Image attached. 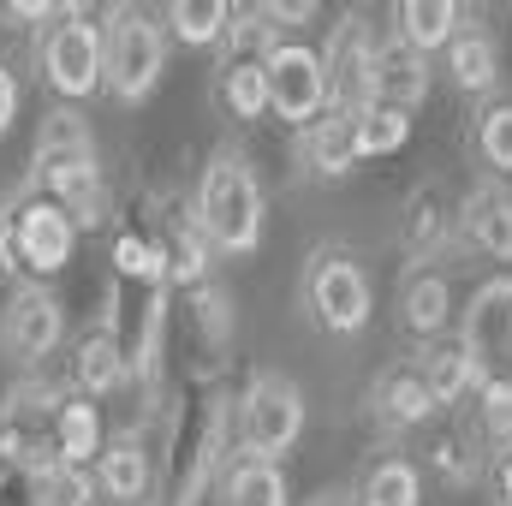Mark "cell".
<instances>
[{"label":"cell","mask_w":512,"mask_h":506,"mask_svg":"<svg viewBox=\"0 0 512 506\" xmlns=\"http://www.w3.org/2000/svg\"><path fill=\"white\" fill-rule=\"evenodd\" d=\"M30 197L60 203L78 227L102 221V161H96V137L78 108H54L36 126L30 149Z\"/></svg>","instance_id":"1"},{"label":"cell","mask_w":512,"mask_h":506,"mask_svg":"<svg viewBox=\"0 0 512 506\" xmlns=\"http://www.w3.org/2000/svg\"><path fill=\"white\" fill-rule=\"evenodd\" d=\"M203 239L215 256H251L268 227V191L256 179V167L239 149H215L209 167L197 173V203H191Z\"/></svg>","instance_id":"2"},{"label":"cell","mask_w":512,"mask_h":506,"mask_svg":"<svg viewBox=\"0 0 512 506\" xmlns=\"http://www.w3.org/2000/svg\"><path fill=\"white\" fill-rule=\"evenodd\" d=\"M233 429H239V453L280 465L304 441V393H298V381L286 370H251L245 393H239V411H233Z\"/></svg>","instance_id":"3"},{"label":"cell","mask_w":512,"mask_h":506,"mask_svg":"<svg viewBox=\"0 0 512 506\" xmlns=\"http://www.w3.org/2000/svg\"><path fill=\"white\" fill-rule=\"evenodd\" d=\"M102 48H108V96L114 102H149V90L167 72V24L149 18L143 6H114L102 18Z\"/></svg>","instance_id":"4"},{"label":"cell","mask_w":512,"mask_h":506,"mask_svg":"<svg viewBox=\"0 0 512 506\" xmlns=\"http://www.w3.org/2000/svg\"><path fill=\"white\" fill-rule=\"evenodd\" d=\"M36 60H42V78L54 84V96L78 102V96H96L108 84V48H102V24L84 12V6H60V18L42 30L36 42Z\"/></svg>","instance_id":"5"},{"label":"cell","mask_w":512,"mask_h":506,"mask_svg":"<svg viewBox=\"0 0 512 506\" xmlns=\"http://www.w3.org/2000/svg\"><path fill=\"white\" fill-rule=\"evenodd\" d=\"M304 298H310V316H316L328 334H364L370 316H376L370 268L352 251H334V245L304 262Z\"/></svg>","instance_id":"6"},{"label":"cell","mask_w":512,"mask_h":506,"mask_svg":"<svg viewBox=\"0 0 512 506\" xmlns=\"http://www.w3.org/2000/svg\"><path fill=\"white\" fill-rule=\"evenodd\" d=\"M60 340H66V310H60V298H54L48 286H36V280L12 286V298H6V310H0V358H6L12 370H36V364H48V358L60 352Z\"/></svg>","instance_id":"7"},{"label":"cell","mask_w":512,"mask_h":506,"mask_svg":"<svg viewBox=\"0 0 512 506\" xmlns=\"http://www.w3.org/2000/svg\"><path fill=\"white\" fill-rule=\"evenodd\" d=\"M66 393H42L36 381L12 387L6 411H0V459L18 465L24 477L60 465V441H54V411H60Z\"/></svg>","instance_id":"8"},{"label":"cell","mask_w":512,"mask_h":506,"mask_svg":"<svg viewBox=\"0 0 512 506\" xmlns=\"http://www.w3.org/2000/svg\"><path fill=\"white\" fill-rule=\"evenodd\" d=\"M268 114H280L286 126H316L334 96H328V72H322V54L304 48V42H280L268 60Z\"/></svg>","instance_id":"9"},{"label":"cell","mask_w":512,"mask_h":506,"mask_svg":"<svg viewBox=\"0 0 512 506\" xmlns=\"http://www.w3.org/2000/svg\"><path fill=\"white\" fill-rule=\"evenodd\" d=\"M72 256H78V221H72L60 203L24 197V203L12 209V262H18V268H30L36 280H48V274H60Z\"/></svg>","instance_id":"10"},{"label":"cell","mask_w":512,"mask_h":506,"mask_svg":"<svg viewBox=\"0 0 512 506\" xmlns=\"http://www.w3.org/2000/svg\"><path fill=\"white\" fill-rule=\"evenodd\" d=\"M429 96V54L405 48L399 36L393 42H376L370 54V78H364V102H387V108H423Z\"/></svg>","instance_id":"11"},{"label":"cell","mask_w":512,"mask_h":506,"mask_svg":"<svg viewBox=\"0 0 512 506\" xmlns=\"http://www.w3.org/2000/svg\"><path fill=\"white\" fill-rule=\"evenodd\" d=\"M322 54V72H328V96H334V108L340 102H364V78H370V54H376V36H370V18H358V12H346L334 30H328V48H316Z\"/></svg>","instance_id":"12"},{"label":"cell","mask_w":512,"mask_h":506,"mask_svg":"<svg viewBox=\"0 0 512 506\" xmlns=\"http://www.w3.org/2000/svg\"><path fill=\"white\" fill-rule=\"evenodd\" d=\"M423 381H429V393H435V405H459L465 393H477V381H483V352L465 340V334H435L429 346H423Z\"/></svg>","instance_id":"13"},{"label":"cell","mask_w":512,"mask_h":506,"mask_svg":"<svg viewBox=\"0 0 512 506\" xmlns=\"http://www.w3.org/2000/svg\"><path fill=\"white\" fill-rule=\"evenodd\" d=\"M370 411H376L382 429H417L441 405H435V393H429V381H423L417 364H387L376 376V387H370Z\"/></svg>","instance_id":"14"},{"label":"cell","mask_w":512,"mask_h":506,"mask_svg":"<svg viewBox=\"0 0 512 506\" xmlns=\"http://www.w3.org/2000/svg\"><path fill=\"white\" fill-rule=\"evenodd\" d=\"M459 239H465V251L489 256V262H512V197L501 185H483V191L465 197Z\"/></svg>","instance_id":"15"},{"label":"cell","mask_w":512,"mask_h":506,"mask_svg":"<svg viewBox=\"0 0 512 506\" xmlns=\"http://www.w3.org/2000/svg\"><path fill=\"white\" fill-rule=\"evenodd\" d=\"M149 483H155V459H149V447H143L137 435H120V441L102 447V459H96V489H102L108 506H137L149 495Z\"/></svg>","instance_id":"16"},{"label":"cell","mask_w":512,"mask_h":506,"mask_svg":"<svg viewBox=\"0 0 512 506\" xmlns=\"http://www.w3.org/2000/svg\"><path fill=\"white\" fill-rule=\"evenodd\" d=\"M131 376V358H126V340L114 328H96L78 340V358H72V381L84 399H108L114 387H126Z\"/></svg>","instance_id":"17"},{"label":"cell","mask_w":512,"mask_h":506,"mask_svg":"<svg viewBox=\"0 0 512 506\" xmlns=\"http://www.w3.org/2000/svg\"><path fill=\"white\" fill-rule=\"evenodd\" d=\"M298 161L322 179H346L358 167V149H352V114L346 108H328L316 126H304L298 137Z\"/></svg>","instance_id":"18"},{"label":"cell","mask_w":512,"mask_h":506,"mask_svg":"<svg viewBox=\"0 0 512 506\" xmlns=\"http://www.w3.org/2000/svg\"><path fill=\"white\" fill-rule=\"evenodd\" d=\"M215 506H292L286 471H280L274 459H251V453H239V459L221 471Z\"/></svg>","instance_id":"19"},{"label":"cell","mask_w":512,"mask_h":506,"mask_svg":"<svg viewBox=\"0 0 512 506\" xmlns=\"http://www.w3.org/2000/svg\"><path fill=\"white\" fill-rule=\"evenodd\" d=\"M447 78H453L459 90H471V96L495 90V78H501V48H495V36H489L483 24H459V36L447 42Z\"/></svg>","instance_id":"20"},{"label":"cell","mask_w":512,"mask_h":506,"mask_svg":"<svg viewBox=\"0 0 512 506\" xmlns=\"http://www.w3.org/2000/svg\"><path fill=\"white\" fill-rule=\"evenodd\" d=\"M447 316H453V286H447V274H441V268H417L411 286L399 292V322H405L411 334L435 340V334H447Z\"/></svg>","instance_id":"21"},{"label":"cell","mask_w":512,"mask_h":506,"mask_svg":"<svg viewBox=\"0 0 512 506\" xmlns=\"http://www.w3.org/2000/svg\"><path fill=\"white\" fill-rule=\"evenodd\" d=\"M54 441H60V459L66 465H96L102 459V411H96V399H84V393H66L60 399V411H54Z\"/></svg>","instance_id":"22"},{"label":"cell","mask_w":512,"mask_h":506,"mask_svg":"<svg viewBox=\"0 0 512 506\" xmlns=\"http://www.w3.org/2000/svg\"><path fill=\"white\" fill-rule=\"evenodd\" d=\"M352 114V149L358 161H382V155H399L411 143V114L405 108H387V102H358L346 108Z\"/></svg>","instance_id":"23"},{"label":"cell","mask_w":512,"mask_h":506,"mask_svg":"<svg viewBox=\"0 0 512 506\" xmlns=\"http://www.w3.org/2000/svg\"><path fill=\"white\" fill-rule=\"evenodd\" d=\"M459 6L453 0H405L399 12H393V30H399V42L405 48H417V54H429V48H447L453 36H459Z\"/></svg>","instance_id":"24"},{"label":"cell","mask_w":512,"mask_h":506,"mask_svg":"<svg viewBox=\"0 0 512 506\" xmlns=\"http://www.w3.org/2000/svg\"><path fill=\"white\" fill-rule=\"evenodd\" d=\"M358 506H423V471L405 453H387V459H376L364 471Z\"/></svg>","instance_id":"25"},{"label":"cell","mask_w":512,"mask_h":506,"mask_svg":"<svg viewBox=\"0 0 512 506\" xmlns=\"http://www.w3.org/2000/svg\"><path fill=\"white\" fill-rule=\"evenodd\" d=\"M399 239H405V256L411 262H423V256H435L447 245V203L423 185V191H411V203H405V215H399Z\"/></svg>","instance_id":"26"},{"label":"cell","mask_w":512,"mask_h":506,"mask_svg":"<svg viewBox=\"0 0 512 506\" xmlns=\"http://www.w3.org/2000/svg\"><path fill=\"white\" fill-rule=\"evenodd\" d=\"M227 24H233V6L227 0H173L167 6V36H179L185 48L227 42Z\"/></svg>","instance_id":"27"},{"label":"cell","mask_w":512,"mask_h":506,"mask_svg":"<svg viewBox=\"0 0 512 506\" xmlns=\"http://www.w3.org/2000/svg\"><path fill=\"white\" fill-rule=\"evenodd\" d=\"M221 102H227L233 120H262V114H268V66L233 54V60L221 66Z\"/></svg>","instance_id":"28"},{"label":"cell","mask_w":512,"mask_h":506,"mask_svg":"<svg viewBox=\"0 0 512 506\" xmlns=\"http://www.w3.org/2000/svg\"><path fill=\"white\" fill-rule=\"evenodd\" d=\"M507 310H512V280H489L477 286V298L465 304V340L489 358L495 340H507Z\"/></svg>","instance_id":"29"},{"label":"cell","mask_w":512,"mask_h":506,"mask_svg":"<svg viewBox=\"0 0 512 506\" xmlns=\"http://www.w3.org/2000/svg\"><path fill=\"white\" fill-rule=\"evenodd\" d=\"M30 495L36 506H96L102 501V489H96V471L90 465H48V471H36L30 477Z\"/></svg>","instance_id":"30"},{"label":"cell","mask_w":512,"mask_h":506,"mask_svg":"<svg viewBox=\"0 0 512 506\" xmlns=\"http://www.w3.org/2000/svg\"><path fill=\"white\" fill-rule=\"evenodd\" d=\"M477 155L489 173H512V102H489L477 114Z\"/></svg>","instance_id":"31"},{"label":"cell","mask_w":512,"mask_h":506,"mask_svg":"<svg viewBox=\"0 0 512 506\" xmlns=\"http://www.w3.org/2000/svg\"><path fill=\"white\" fill-rule=\"evenodd\" d=\"M429 465H435L453 489H471V483H477V441H471L465 429H447V435L429 441Z\"/></svg>","instance_id":"32"},{"label":"cell","mask_w":512,"mask_h":506,"mask_svg":"<svg viewBox=\"0 0 512 506\" xmlns=\"http://www.w3.org/2000/svg\"><path fill=\"white\" fill-rule=\"evenodd\" d=\"M280 42H286V36L268 24V12H262V6H256V12H233V24H227V48H233V54H245V60H268Z\"/></svg>","instance_id":"33"},{"label":"cell","mask_w":512,"mask_h":506,"mask_svg":"<svg viewBox=\"0 0 512 506\" xmlns=\"http://www.w3.org/2000/svg\"><path fill=\"white\" fill-rule=\"evenodd\" d=\"M114 268H120L126 280H149V286H161V280H167L161 251H155L149 239H137V233H120V239H114Z\"/></svg>","instance_id":"34"},{"label":"cell","mask_w":512,"mask_h":506,"mask_svg":"<svg viewBox=\"0 0 512 506\" xmlns=\"http://www.w3.org/2000/svg\"><path fill=\"white\" fill-rule=\"evenodd\" d=\"M191 310H197V322L209 328V340H227V298L215 292V286H191Z\"/></svg>","instance_id":"35"},{"label":"cell","mask_w":512,"mask_h":506,"mask_svg":"<svg viewBox=\"0 0 512 506\" xmlns=\"http://www.w3.org/2000/svg\"><path fill=\"white\" fill-rule=\"evenodd\" d=\"M60 18V6L54 0H0V24H12V30H24V24H54Z\"/></svg>","instance_id":"36"},{"label":"cell","mask_w":512,"mask_h":506,"mask_svg":"<svg viewBox=\"0 0 512 506\" xmlns=\"http://www.w3.org/2000/svg\"><path fill=\"white\" fill-rule=\"evenodd\" d=\"M262 12H268L274 30H304V24L316 18V0H268Z\"/></svg>","instance_id":"37"},{"label":"cell","mask_w":512,"mask_h":506,"mask_svg":"<svg viewBox=\"0 0 512 506\" xmlns=\"http://www.w3.org/2000/svg\"><path fill=\"white\" fill-rule=\"evenodd\" d=\"M12 120H18V78H12V66L0 60V137L12 131Z\"/></svg>","instance_id":"38"},{"label":"cell","mask_w":512,"mask_h":506,"mask_svg":"<svg viewBox=\"0 0 512 506\" xmlns=\"http://www.w3.org/2000/svg\"><path fill=\"white\" fill-rule=\"evenodd\" d=\"M0 268H18L12 262V209L0 203Z\"/></svg>","instance_id":"39"},{"label":"cell","mask_w":512,"mask_h":506,"mask_svg":"<svg viewBox=\"0 0 512 506\" xmlns=\"http://www.w3.org/2000/svg\"><path fill=\"white\" fill-rule=\"evenodd\" d=\"M495 477H501V501L512 506V447H507V459H501V471H495Z\"/></svg>","instance_id":"40"},{"label":"cell","mask_w":512,"mask_h":506,"mask_svg":"<svg viewBox=\"0 0 512 506\" xmlns=\"http://www.w3.org/2000/svg\"><path fill=\"white\" fill-rule=\"evenodd\" d=\"M310 506H358L352 495H322V501H310Z\"/></svg>","instance_id":"41"},{"label":"cell","mask_w":512,"mask_h":506,"mask_svg":"<svg viewBox=\"0 0 512 506\" xmlns=\"http://www.w3.org/2000/svg\"><path fill=\"white\" fill-rule=\"evenodd\" d=\"M507 346H512V310H507Z\"/></svg>","instance_id":"42"}]
</instances>
